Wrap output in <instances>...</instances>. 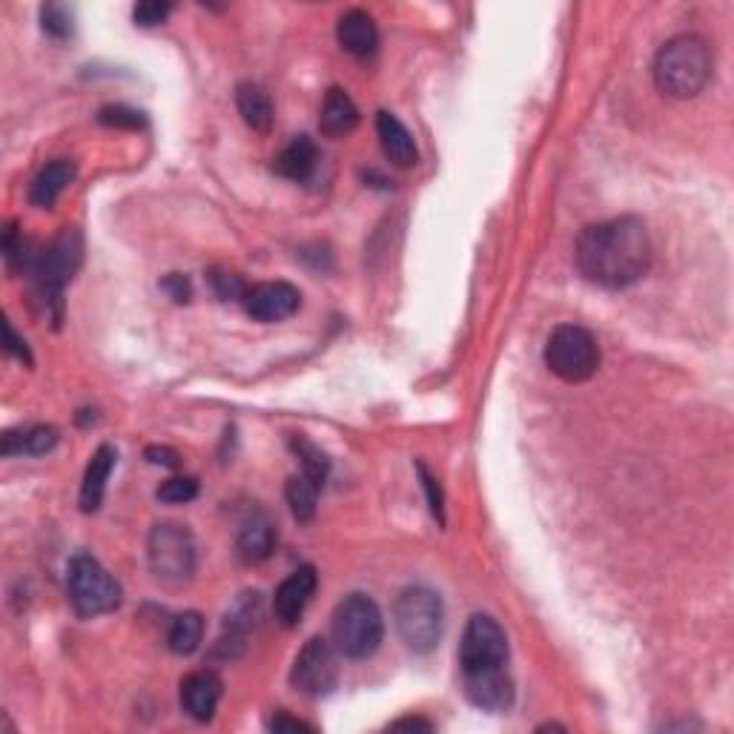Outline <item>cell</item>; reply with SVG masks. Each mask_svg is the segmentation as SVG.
Wrapping results in <instances>:
<instances>
[{
    "instance_id": "cell-8",
    "label": "cell",
    "mask_w": 734,
    "mask_h": 734,
    "mask_svg": "<svg viewBox=\"0 0 734 734\" xmlns=\"http://www.w3.org/2000/svg\"><path fill=\"white\" fill-rule=\"evenodd\" d=\"M147 559L156 574L158 583L163 585H184L190 583L196 574V539L187 530V525L161 523L150 530L147 539Z\"/></svg>"
},
{
    "instance_id": "cell-24",
    "label": "cell",
    "mask_w": 734,
    "mask_h": 734,
    "mask_svg": "<svg viewBox=\"0 0 734 734\" xmlns=\"http://www.w3.org/2000/svg\"><path fill=\"white\" fill-rule=\"evenodd\" d=\"M319 490H321V485H316L314 479L305 474H296L287 479L285 497H287V505H290V510H292V517L299 519V523H310V519L316 517Z\"/></svg>"
},
{
    "instance_id": "cell-7",
    "label": "cell",
    "mask_w": 734,
    "mask_h": 734,
    "mask_svg": "<svg viewBox=\"0 0 734 734\" xmlns=\"http://www.w3.org/2000/svg\"><path fill=\"white\" fill-rule=\"evenodd\" d=\"M69 603L81 617H101L121 605V585L89 554H78L67 572Z\"/></svg>"
},
{
    "instance_id": "cell-36",
    "label": "cell",
    "mask_w": 734,
    "mask_h": 734,
    "mask_svg": "<svg viewBox=\"0 0 734 734\" xmlns=\"http://www.w3.org/2000/svg\"><path fill=\"white\" fill-rule=\"evenodd\" d=\"M147 459L152 465H163V468H176L178 454L172 448H147Z\"/></svg>"
},
{
    "instance_id": "cell-28",
    "label": "cell",
    "mask_w": 734,
    "mask_h": 734,
    "mask_svg": "<svg viewBox=\"0 0 734 734\" xmlns=\"http://www.w3.org/2000/svg\"><path fill=\"white\" fill-rule=\"evenodd\" d=\"M156 497L161 499V503H170V505L192 503V499L198 497V483L192 476H172V479H167V483L158 488Z\"/></svg>"
},
{
    "instance_id": "cell-5",
    "label": "cell",
    "mask_w": 734,
    "mask_h": 734,
    "mask_svg": "<svg viewBox=\"0 0 734 734\" xmlns=\"http://www.w3.org/2000/svg\"><path fill=\"white\" fill-rule=\"evenodd\" d=\"M81 256L83 241L76 227H63V230L52 238V245H49L47 250L34 252L29 276H32L43 305H54V310H61L63 287L72 281V276H76L78 267H81Z\"/></svg>"
},
{
    "instance_id": "cell-9",
    "label": "cell",
    "mask_w": 734,
    "mask_h": 734,
    "mask_svg": "<svg viewBox=\"0 0 734 734\" xmlns=\"http://www.w3.org/2000/svg\"><path fill=\"white\" fill-rule=\"evenodd\" d=\"M459 666L463 674L494 672L508 666V637L503 626L488 614H474L459 643Z\"/></svg>"
},
{
    "instance_id": "cell-22",
    "label": "cell",
    "mask_w": 734,
    "mask_h": 734,
    "mask_svg": "<svg viewBox=\"0 0 734 734\" xmlns=\"http://www.w3.org/2000/svg\"><path fill=\"white\" fill-rule=\"evenodd\" d=\"M58 445V430L52 425H32L27 430H9L3 436V456H43Z\"/></svg>"
},
{
    "instance_id": "cell-35",
    "label": "cell",
    "mask_w": 734,
    "mask_h": 734,
    "mask_svg": "<svg viewBox=\"0 0 734 734\" xmlns=\"http://www.w3.org/2000/svg\"><path fill=\"white\" fill-rule=\"evenodd\" d=\"M3 330H7V350H9V354H14L21 361L32 365V354H29L27 341L18 339V336H14V330H12V325H9V321H7V325H3Z\"/></svg>"
},
{
    "instance_id": "cell-34",
    "label": "cell",
    "mask_w": 734,
    "mask_h": 734,
    "mask_svg": "<svg viewBox=\"0 0 734 734\" xmlns=\"http://www.w3.org/2000/svg\"><path fill=\"white\" fill-rule=\"evenodd\" d=\"M267 726H270L272 732H316L314 726H307V723L296 721V717H287L285 712L272 714L270 723H267Z\"/></svg>"
},
{
    "instance_id": "cell-20",
    "label": "cell",
    "mask_w": 734,
    "mask_h": 734,
    "mask_svg": "<svg viewBox=\"0 0 734 734\" xmlns=\"http://www.w3.org/2000/svg\"><path fill=\"white\" fill-rule=\"evenodd\" d=\"M72 178H76V163L67 161V158L49 161L47 167L32 178V184H29V201H32L34 207L47 210V207H52L54 201L61 198V192L72 184Z\"/></svg>"
},
{
    "instance_id": "cell-12",
    "label": "cell",
    "mask_w": 734,
    "mask_h": 734,
    "mask_svg": "<svg viewBox=\"0 0 734 734\" xmlns=\"http://www.w3.org/2000/svg\"><path fill=\"white\" fill-rule=\"evenodd\" d=\"M316 583H319V577H316L310 565H301L290 577L281 579V585L272 594V617H276V623H281L285 628L296 626L310 597H314Z\"/></svg>"
},
{
    "instance_id": "cell-11",
    "label": "cell",
    "mask_w": 734,
    "mask_h": 734,
    "mask_svg": "<svg viewBox=\"0 0 734 734\" xmlns=\"http://www.w3.org/2000/svg\"><path fill=\"white\" fill-rule=\"evenodd\" d=\"M241 305L250 319L261 321V325H276V321L290 319L299 310L301 292L290 281H265V285L247 287Z\"/></svg>"
},
{
    "instance_id": "cell-4",
    "label": "cell",
    "mask_w": 734,
    "mask_h": 734,
    "mask_svg": "<svg viewBox=\"0 0 734 734\" xmlns=\"http://www.w3.org/2000/svg\"><path fill=\"white\" fill-rule=\"evenodd\" d=\"M396 628L414 654H428L439 646L445 628L443 597L428 585H408L394 605Z\"/></svg>"
},
{
    "instance_id": "cell-17",
    "label": "cell",
    "mask_w": 734,
    "mask_h": 734,
    "mask_svg": "<svg viewBox=\"0 0 734 734\" xmlns=\"http://www.w3.org/2000/svg\"><path fill=\"white\" fill-rule=\"evenodd\" d=\"M118 463V450L112 445H101V448L92 454L87 465V474H83L81 483V510L83 514H96L103 503V494H107L109 474Z\"/></svg>"
},
{
    "instance_id": "cell-14",
    "label": "cell",
    "mask_w": 734,
    "mask_h": 734,
    "mask_svg": "<svg viewBox=\"0 0 734 734\" xmlns=\"http://www.w3.org/2000/svg\"><path fill=\"white\" fill-rule=\"evenodd\" d=\"M221 694H225V683L216 672H192L181 681V708L192 721L207 723L216 717Z\"/></svg>"
},
{
    "instance_id": "cell-31",
    "label": "cell",
    "mask_w": 734,
    "mask_h": 734,
    "mask_svg": "<svg viewBox=\"0 0 734 734\" xmlns=\"http://www.w3.org/2000/svg\"><path fill=\"white\" fill-rule=\"evenodd\" d=\"M172 7L170 3H158V0H147V3H138L132 9V18H136L138 27H158L170 18Z\"/></svg>"
},
{
    "instance_id": "cell-27",
    "label": "cell",
    "mask_w": 734,
    "mask_h": 734,
    "mask_svg": "<svg viewBox=\"0 0 734 734\" xmlns=\"http://www.w3.org/2000/svg\"><path fill=\"white\" fill-rule=\"evenodd\" d=\"M98 121L103 127H116V130H143L147 127V116L130 107H103L98 112Z\"/></svg>"
},
{
    "instance_id": "cell-10",
    "label": "cell",
    "mask_w": 734,
    "mask_h": 734,
    "mask_svg": "<svg viewBox=\"0 0 734 734\" xmlns=\"http://www.w3.org/2000/svg\"><path fill=\"white\" fill-rule=\"evenodd\" d=\"M336 646L325 637H310L305 643L290 672V686L305 697H325L339 683V657Z\"/></svg>"
},
{
    "instance_id": "cell-19",
    "label": "cell",
    "mask_w": 734,
    "mask_h": 734,
    "mask_svg": "<svg viewBox=\"0 0 734 734\" xmlns=\"http://www.w3.org/2000/svg\"><path fill=\"white\" fill-rule=\"evenodd\" d=\"M276 539H279V534H276L272 519L265 517V514H256L238 530V557L245 559L247 565L265 563L276 548Z\"/></svg>"
},
{
    "instance_id": "cell-29",
    "label": "cell",
    "mask_w": 734,
    "mask_h": 734,
    "mask_svg": "<svg viewBox=\"0 0 734 734\" xmlns=\"http://www.w3.org/2000/svg\"><path fill=\"white\" fill-rule=\"evenodd\" d=\"M41 23L43 32L58 38V41H63V38L72 34V14H69L67 7H61V3H47V7H41Z\"/></svg>"
},
{
    "instance_id": "cell-30",
    "label": "cell",
    "mask_w": 734,
    "mask_h": 734,
    "mask_svg": "<svg viewBox=\"0 0 734 734\" xmlns=\"http://www.w3.org/2000/svg\"><path fill=\"white\" fill-rule=\"evenodd\" d=\"M416 470H419L421 488H425V494H428L430 514L436 517V523L445 525V497H443V488H439V479H436V476L425 468V463L416 465Z\"/></svg>"
},
{
    "instance_id": "cell-13",
    "label": "cell",
    "mask_w": 734,
    "mask_h": 734,
    "mask_svg": "<svg viewBox=\"0 0 734 734\" xmlns=\"http://www.w3.org/2000/svg\"><path fill=\"white\" fill-rule=\"evenodd\" d=\"M465 697L483 712H508L514 703V681L508 677V668H494V672L463 674Z\"/></svg>"
},
{
    "instance_id": "cell-2",
    "label": "cell",
    "mask_w": 734,
    "mask_h": 734,
    "mask_svg": "<svg viewBox=\"0 0 734 734\" xmlns=\"http://www.w3.org/2000/svg\"><path fill=\"white\" fill-rule=\"evenodd\" d=\"M712 78V52L697 34H677L657 52L654 81L663 96L686 101L701 96Z\"/></svg>"
},
{
    "instance_id": "cell-16",
    "label": "cell",
    "mask_w": 734,
    "mask_h": 734,
    "mask_svg": "<svg viewBox=\"0 0 734 734\" xmlns=\"http://www.w3.org/2000/svg\"><path fill=\"white\" fill-rule=\"evenodd\" d=\"M336 38H339V47L347 54H356V58H367L379 47V29H376L374 18L361 12V9H350V12L341 14Z\"/></svg>"
},
{
    "instance_id": "cell-25",
    "label": "cell",
    "mask_w": 734,
    "mask_h": 734,
    "mask_svg": "<svg viewBox=\"0 0 734 734\" xmlns=\"http://www.w3.org/2000/svg\"><path fill=\"white\" fill-rule=\"evenodd\" d=\"M201 639H205V617H201V614L184 612L172 619V628H170L172 654H181V657H187V654L198 652Z\"/></svg>"
},
{
    "instance_id": "cell-37",
    "label": "cell",
    "mask_w": 734,
    "mask_h": 734,
    "mask_svg": "<svg viewBox=\"0 0 734 734\" xmlns=\"http://www.w3.org/2000/svg\"><path fill=\"white\" fill-rule=\"evenodd\" d=\"M390 728H421V732H430V723L421 721V717H405V721H396L390 723Z\"/></svg>"
},
{
    "instance_id": "cell-33",
    "label": "cell",
    "mask_w": 734,
    "mask_h": 734,
    "mask_svg": "<svg viewBox=\"0 0 734 734\" xmlns=\"http://www.w3.org/2000/svg\"><path fill=\"white\" fill-rule=\"evenodd\" d=\"M163 290L170 292V299L178 301V305H181V301H190V281L184 279L181 272H170V276L163 279Z\"/></svg>"
},
{
    "instance_id": "cell-6",
    "label": "cell",
    "mask_w": 734,
    "mask_h": 734,
    "mask_svg": "<svg viewBox=\"0 0 734 734\" xmlns=\"http://www.w3.org/2000/svg\"><path fill=\"white\" fill-rule=\"evenodd\" d=\"M545 365L550 374L568 385L592 379L599 367L597 339L592 330L579 325H559L545 341Z\"/></svg>"
},
{
    "instance_id": "cell-1",
    "label": "cell",
    "mask_w": 734,
    "mask_h": 734,
    "mask_svg": "<svg viewBox=\"0 0 734 734\" xmlns=\"http://www.w3.org/2000/svg\"><path fill=\"white\" fill-rule=\"evenodd\" d=\"M577 267L592 285L605 290H623L634 285L652 267V236L634 216L585 227L577 238Z\"/></svg>"
},
{
    "instance_id": "cell-32",
    "label": "cell",
    "mask_w": 734,
    "mask_h": 734,
    "mask_svg": "<svg viewBox=\"0 0 734 734\" xmlns=\"http://www.w3.org/2000/svg\"><path fill=\"white\" fill-rule=\"evenodd\" d=\"M210 279H212V287H216L218 299H225V301L245 299L247 287H245V281L238 279L236 272H216V276H210Z\"/></svg>"
},
{
    "instance_id": "cell-26",
    "label": "cell",
    "mask_w": 734,
    "mask_h": 734,
    "mask_svg": "<svg viewBox=\"0 0 734 734\" xmlns=\"http://www.w3.org/2000/svg\"><path fill=\"white\" fill-rule=\"evenodd\" d=\"M290 448L301 459V474L310 476L316 485H325L327 476H330V459L325 456V450L310 439H305V436H292Z\"/></svg>"
},
{
    "instance_id": "cell-23",
    "label": "cell",
    "mask_w": 734,
    "mask_h": 734,
    "mask_svg": "<svg viewBox=\"0 0 734 734\" xmlns=\"http://www.w3.org/2000/svg\"><path fill=\"white\" fill-rule=\"evenodd\" d=\"M236 107L250 130L267 132L272 127V101L256 83H241L236 89Z\"/></svg>"
},
{
    "instance_id": "cell-3",
    "label": "cell",
    "mask_w": 734,
    "mask_h": 734,
    "mask_svg": "<svg viewBox=\"0 0 734 734\" xmlns=\"http://www.w3.org/2000/svg\"><path fill=\"white\" fill-rule=\"evenodd\" d=\"M334 646L347 659H367L379 652L385 639V619L379 605L367 594H347L330 617Z\"/></svg>"
},
{
    "instance_id": "cell-21",
    "label": "cell",
    "mask_w": 734,
    "mask_h": 734,
    "mask_svg": "<svg viewBox=\"0 0 734 734\" xmlns=\"http://www.w3.org/2000/svg\"><path fill=\"white\" fill-rule=\"evenodd\" d=\"M316 161H319V150H316L314 138L296 136L285 150L276 156L272 170L279 172L281 178H290V181H307L314 176Z\"/></svg>"
},
{
    "instance_id": "cell-18",
    "label": "cell",
    "mask_w": 734,
    "mask_h": 734,
    "mask_svg": "<svg viewBox=\"0 0 734 734\" xmlns=\"http://www.w3.org/2000/svg\"><path fill=\"white\" fill-rule=\"evenodd\" d=\"M356 123H359V109H356L354 98L341 87L327 89L319 112V130L327 138H345L356 130Z\"/></svg>"
},
{
    "instance_id": "cell-15",
    "label": "cell",
    "mask_w": 734,
    "mask_h": 734,
    "mask_svg": "<svg viewBox=\"0 0 734 734\" xmlns=\"http://www.w3.org/2000/svg\"><path fill=\"white\" fill-rule=\"evenodd\" d=\"M376 136H379L381 152L388 158L394 167L399 170H410L419 161V150H416L414 136L408 132V127L394 116V112H379L376 116Z\"/></svg>"
}]
</instances>
